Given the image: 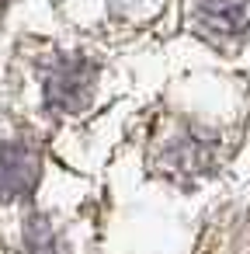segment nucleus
I'll return each mask as SVG.
<instances>
[{"mask_svg": "<svg viewBox=\"0 0 250 254\" xmlns=\"http://www.w3.org/2000/svg\"><path fill=\"white\" fill-rule=\"evenodd\" d=\"M98 66L84 56H63L46 73V101L56 112H80L94 94Z\"/></svg>", "mask_w": 250, "mask_h": 254, "instance_id": "f257e3e1", "label": "nucleus"}, {"mask_svg": "<svg viewBox=\"0 0 250 254\" xmlns=\"http://www.w3.org/2000/svg\"><path fill=\"white\" fill-rule=\"evenodd\" d=\"M39 185V157L25 143H0V202L25 198Z\"/></svg>", "mask_w": 250, "mask_h": 254, "instance_id": "f03ea898", "label": "nucleus"}, {"mask_svg": "<svg viewBox=\"0 0 250 254\" xmlns=\"http://www.w3.org/2000/svg\"><path fill=\"white\" fill-rule=\"evenodd\" d=\"M25 244H28V254H70L63 247V240L56 237V230L49 226V219H42V216H32L28 219Z\"/></svg>", "mask_w": 250, "mask_h": 254, "instance_id": "7ed1b4c3", "label": "nucleus"}, {"mask_svg": "<svg viewBox=\"0 0 250 254\" xmlns=\"http://www.w3.org/2000/svg\"><path fill=\"white\" fill-rule=\"evenodd\" d=\"M0 18H4V0H0Z\"/></svg>", "mask_w": 250, "mask_h": 254, "instance_id": "20e7f679", "label": "nucleus"}]
</instances>
